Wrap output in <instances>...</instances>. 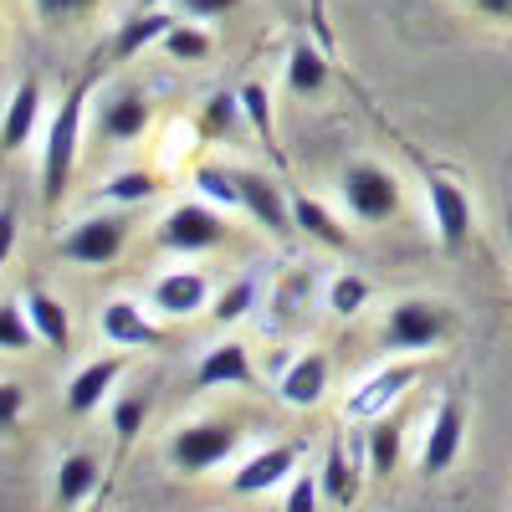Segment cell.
<instances>
[{
	"label": "cell",
	"instance_id": "cell-1",
	"mask_svg": "<svg viewBox=\"0 0 512 512\" xmlns=\"http://www.w3.org/2000/svg\"><path fill=\"white\" fill-rule=\"evenodd\" d=\"M82 88H72L62 98V108L52 113V128H47V144H41V195L47 200H62L67 195V180H72V164H77V139H82Z\"/></svg>",
	"mask_w": 512,
	"mask_h": 512
},
{
	"label": "cell",
	"instance_id": "cell-2",
	"mask_svg": "<svg viewBox=\"0 0 512 512\" xmlns=\"http://www.w3.org/2000/svg\"><path fill=\"white\" fill-rule=\"evenodd\" d=\"M344 205L359 221H390L400 210V180L379 164H349L344 169Z\"/></svg>",
	"mask_w": 512,
	"mask_h": 512
},
{
	"label": "cell",
	"instance_id": "cell-3",
	"mask_svg": "<svg viewBox=\"0 0 512 512\" xmlns=\"http://www.w3.org/2000/svg\"><path fill=\"white\" fill-rule=\"evenodd\" d=\"M446 338V318L441 308L431 303H395L390 318H384V349H395V354H420V349H431Z\"/></svg>",
	"mask_w": 512,
	"mask_h": 512
},
{
	"label": "cell",
	"instance_id": "cell-4",
	"mask_svg": "<svg viewBox=\"0 0 512 512\" xmlns=\"http://www.w3.org/2000/svg\"><path fill=\"white\" fill-rule=\"evenodd\" d=\"M226 236H231L226 221L210 205H180V210H169V216L159 221V246L164 251H210V246H221Z\"/></svg>",
	"mask_w": 512,
	"mask_h": 512
},
{
	"label": "cell",
	"instance_id": "cell-5",
	"mask_svg": "<svg viewBox=\"0 0 512 512\" xmlns=\"http://www.w3.org/2000/svg\"><path fill=\"white\" fill-rule=\"evenodd\" d=\"M128 246V226L118 216H93V221H82L62 236V256L67 262H82V267H108L118 262Z\"/></svg>",
	"mask_w": 512,
	"mask_h": 512
},
{
	"label": "cell",
	"instance_id": "cell-6",
	"mask_svg": "<svg viewBox=\"0 0 512 512\" xmlns=\"http://www.w3.org/2000/svg\"><path fill=\"white\" fill-rule=\"evenodd\" d=\"M236 446L231 425H216V420H200V425H185V431L169 441V461L180 466V472H210L216 461H226Z\"/></svg>",
	"mask_w": 512,
	"mask_h": 512
},
{
	"label": "cell",
	"instance_id": "cell-7",
	"mask_svg": "<svg viewBox=\"0 0 512 512\" xmlns=\"http://www.w3.org/2000/svg\"><path fill=\"white\" fill-rule=\"evenodd\" d=\"M425 195H431V216H436V236L446 251H461L466 236H472V200H466V190L446 175H431V185H425Z\"/></svg>",
	"mask_w": 512,
	"mask_h": 512
},
{
	"label": "cell",
	"instance_id": "cell-8",
	"mask_svg": "<svg viewBox=\"0 0 512 512\" xmlns=\"http://www.w3.org/2000/svg\"><path fill=\"white\" fill-rule=\"evenodd\" d=\"M461 436H466V415L456 400H441L431 431H425V446H420V472L425 477H441L446 466L461 456Z\"/></svg>",
	"mask_w": 512,
	"mask_h": 512
},
{
	"label": "cell",
	"instance_id": "cell-9",
	"mask_svg": "<svg viewBox=\"0 0 512 512\" xmlns=\"http://www.w3.org/2000/svg\"><path fill=\"white\" fill-rule=\"evenodd\" d=\"M415 379H420V369H415V364H390V369H379L374 379H364L359 390H354L349 415H354V420H379V415H390V405L410 390Z\"/></svg>",
	"mask_w": 512,
	"mask_h": 512
},
{
	"label": "cell",
	"instance_id": "cell-10",
	"mask_svg": "<svg viewBox=\"0 0 512 512\" xmlns=\"http://www.w3.org/2000/svg\"><path fill=\"white\" fill-rule=\"evenodd\" d=\"M205 297H210L205 272H169L154 282V308L164 318H195L205 308Z\"/></svg>",
	"mask_w": 512,
	"mask_h": 512
},
{
	"label": "cell",
	"instance_id": "cell-11",
	"mask_svg": "<svg viewBox=\"0 0 512 512\" xmlns=\"http://www.w3.org/2000/svg\"><path fill=\"white\" fill-rule=\"evenodd\" d=\"M118 374H123V359H93L88 369H77V379L67 384V410L82 420V415H93L103 400H108V390L118 384Z\"/></svg>",
	"mask_w": 512,
	"mask_h": 512
},
{
	"label": "cell",
	"instance_id": "cell-12",
	"mask_svg": "<svg viewBox=\"0 0 512 512\" xmlns=\"http://www.w3.org/2000/svg\"><path fill=\"white\" fill-rule=\"evenodd\" d=\"M292 466H297V451H292V446H272V451L251 456V461L241 466V472H236V482H231V492H236V497L272 492L277 482H287V477H292Z\"/></svg>",
	"mask_w": 512,
	"mask_h": 512
},
{
	"label": "cell",
	"instance_id": "cell-13",
	"mask_svg": "<svg viewBox=\"0 0 512 512\" xmlns=\"http://www.w3.org/2000/svg\"><path fill=\"white\" fill-rule=\"evenodd\" d=\"M36 118H41V82L26 77L21 88L11 93V103H6V118H0V154H16L31 139Z\"/></svg>",
	"mask_w": 512,
	"mask_h": 512
},
{
	"label": "cell",
	"instance_id": "cell-14",
	"mask_svg": "<svg viewBox=\"0 0 512 512\" xmlns=\"http://www.w3.org/2000/svg\"><path fill=\"white\" fill-rule=\"evenodd\" d=\"M103 333L113 338V344H123V349H154L159 344V328L139 313V303H128V297H113V303L103 308Z\"/></svg>",
	"mask_w": 512,
	"mask_h": 512
},
{
	"label": "cell",
	"instance_id": "cell-15",
	"mask_svg": "<svg viewBox=\"0 0 512 512\" xmlns=\"http://www.w3.org/2000/svg\"><path fill=\"white\" fill-rule=\"evenodd\" d=\"M328 390V359L323 354H297L287 369H282V400L297 405V410H308L318 405Z\"/></svg>",
	"mask_w": 512,
	"mask_h": 512
},
{
	"label": "cell",
	"instance_id": "cell-16",
	"mask_svg": "<svg viewBox=\"0 0 512 512\" xmlns=\"http://www.w3.org/2000/svg\"><path fill=\"white\" fill-rule=\"evenodd\" d=\"M236 190H241V205L251 210L256 221H262L267 231H287V221H292V205L277 195V185L272 180H262V175H236Z\"/></svg>",
	"mask_w": 512,
	"mask_h": 512
},
{
	"label": "cell",
	"instance_id": "cell-17",
	"mask_svg": "<svg viewBox=\"0 0 512 512\" xmlns=\"http://www.w3.org/2000/svg\"><path fill=\"white\" fill-rule=\"evenodd\" d=\"M195 384H200V390H216V384H251V359H246V349H241V344H216V349L200 359Z\"/></svg>",
	"mask_w": 512,
	"mask_h": 512
},
{
	"label": "cell",
	"instance_id": "cell-18",
	"mask_svg": "<svg viewBox=\"0 0 512 512\" xmlns=\"http://www.w3.org/2000/svg\"><path fill=\"white\" fill-rule=\"evenodd\" d=\"M26 318H31V328H36L41 344H52L57 354H67V344H72V323H67V308L57 303L52 292H31V297H26Z\"/></svg>",
	"mask_w": 512,
	"mask_h": 512
},
{
	"label": "cell",
	"instance_id": "cell-19",
	"mask_svg": "<svg viewBox=\"0 0 512 512\" xmlns=\"http://www.w3.org/2000/svg\"><path fill=\"white\" fill-rule=\"evenodd\" d=\"M98 482H103L98 461H93L88 451H72V456L57 466V502H62V507H77L82 497L98 492Z\"/></svg>",
	"mask_w": 512,
	"mask_h": 512
},
{
	"label": "cell",
	"instance_id": "cell-20",
	"mask_svg": "<svg viewBox=\"0 0 512 512\" xmlns=\"http://www.w3.org/2000/svg\"><path fill=\"white\" fill-rule=\"evenodd\" d=\"M98 123H103V134H108V139H139L144 128H149V103L134 98V93L108 98L103 113H98Z\"/></svg>",
	"mask_w": 512,
	"mask_h": 512
},
{
	"label": "cell",
	"instance_id": "cell-21",
	"mask_svg": "<svg viewBox=\"0 0 512 512\" xmlns=\"http://www.w3.org/2000/svg\"><path fill=\"white\" fill-rule=\"evenodd\" d=\"M175 26V16H164V11H144V16H134L118 36H113V57L118 62H128V57H139L149 41H164V31Z\"/></svg>",
	"mask_w": 512,
	"mask_h": 512
},
{
	"label": "cell",
	"instance_id": "cell-22",
	"mask_svg": "<svg viewBox=\"0 0 512 512\" xmlns=\"http://www.w3.org/2000/svg\"><path fill=\"white\" fill-rule=\"evenodd\" d=\"M292 221H297V231H308V236L323 241V246H344V241H349V231L338 226L318 200H308V195H297V200H292Z\"/></svg>",
	"mask_w": 512,
	"mask_h": 512
},
{
	"label": "cell",
	"instance_id": "cell-23",
	"mask_svg": "<svg viewBox=\"0 0 512 512\" xmlns=\"http://www.w3.org/2000/svg\"><path fill=\"white\" fill-rule=\"evenodd\" d=\"M287 88L292 93H323L328 88V62H323V52H313V47H292V57H287Z\"/></svg>",
	"mask_w": 512,
	"mask_h": 512
},
{
	"label": "cell",
	"instance_id": "cell-24",
	"mask_svg": "<svg viewBox=\"0 0 512 512\" xmlns=\"http://www.w3.org/2000/svg\"><path fill=\"white\" fill-rule=\"evenodd\" d=\"M364 446H369V472L390 477L395 461H400V420H374V431H369Z\"/></svg>",
	"mask_w": 512,
	"mask_h": 512
},
{
	"label": "cell",
	"instance_id": "cell-25",
	"mask_svg": "<svg viewBox=\"0 0 512 512\" xmlns=\"http://www.w3.org/2000/svg\"><path fill=\"white\" fill-rule=\"evenodd\" d=\"M318 482H323V492H328L333 502H354L359 487H354V466H349L344 446H333V451H328V466H323V477H318Z\"/></svg>",
	"mask_w": 512,
	"mask_h": 512
},
{
	"label": "cell",
	"instance_id": "cell-26",
	"mask_svg": "<svg viewBox=\"0 0 512 512\" xmlns=\"http://www.w3.org/2000/svg\"><path fill=\"white\" fill-rule=\"evenodd\" d=\"M364 303H369V282H364V277H354V272L333 277V287H328V308H333L338 318H354Z\"/></svg>",
	"mask_w": 512,
	"mask_h": 512
},
{
	"label": "cell",
	"instance_id": "cell-27",
	"mask_svg": "<svg viewBox=\"0 0 512 512\" xmlns=\"http://www.w3.org/2000/svg\"><path fill=\"white\" fill-rule=\"evenodd\" d=\"M159 47H164L169 57H180V62H200V57H210V36L195 31V26H169Z\"/></svg>",
	"mask_w": 512,
	"mask_h": 512
},
{
	"label": "cell",
	"instance_id": "cell-28",
	"mask_svg": "<svg viewBox=\"0 0 512 512\" xmlns=\"http://www.w3.org/2000/svg\"><path fill=\"white\" fill-rule=\"evenodd\" d=\"M36 344V328H31V318H26V308H16V303H0V349H31Z\"/></svg>",
	"mask_w": 512,
	"mask_h": 512
},
{
	"label": "cell",
	"instance_id": "cell-29",
	"mask_svg": "<svg viewBox=\"0 0 512 512\" xmlns=\"http://www.w3.org/2000/svg\"><path fill=\"white\" fill-rule=\"evenodd\" d=\"M236 98H241V113L256 123V134H262V144L272 149V98H267V88H262V82H246V88H241Z\"/></svg>",
	"mask_w": 512,
	"mask_h": 512
},
{
	"label": "cell",
	"instance_id": "cell-30",
	"mask_svg": "<svg viewBox=\"0 0 512 512\" xmlns=\"http://www.w3.org/2000/svg\"><path fill=\"white\" fill-rule=\"evenodd\" d=\"M251 303H256V282H251V277H236V282L216 297V318H221V323H236V318L251 313Z\"/></svg>",
	"mask_w": 512,
	"mask_h": 512
},
{
	"label": "cell",
	"instance_id": "cell-31",
	"mask_svg": "<svg viewBox=\"0 0 512 512\" xmlns=\"http://www.w3.org/2000/svg\"><path fill=\"white\" fill-rule=\"evenodd\" d=\"M108 200H118V205H139V200H149L154 195V175H144V169H128V175H118V180H108V190H103Z\"/></svg>",
	"mask_w": 512,
	"mask_h": 512
},
{
	"label": "cell",
	"instance_id": "cell-32",
	"mask_svg": "<svg viewBox=\"0 0 512 512\" xmlns=\"http://www.w3.org/2000/svg\"><path fill=\"white\" fill-rule=\"evenodd\" d=\"M195 185H200V195H210L216 205H241L236 175H226V169H216V164H205L200 175H195Z\"/></svg>",
	"mask_w": 512,
	"mask_h": 512
},
{
	"label": "cell",
	"instance_id": "cell-33",
	"mask_svg": "<svg viewBox=\"0 0 512 512\" xmlns=\"http://www.w3.org/2000/svg\"><path fill=\"white\" fill-rule=\"evenodd\" d=\"M144 415H149V405H144L139 395L118 400V405H113V431H118V441H134V436L144 431Z\"/></svg>",
	"mask_w": 512,
	"mask_h": 512
},
{
	"label": "cell",
	"instance_id": "cell-34",
	"mask_svg": "<svg viewBox=\"0 0 512 512\" xmlns=\"http://www.w3.org/2000/svg\"><path fill=\"white\" fill-rule=\"evenodd\" d=\"M318 477H297L292 487H287V512H318Z\"/></svg>",
	"mask_w": 512,
	"mask_h": 512
},
{
	"label": "cell",
	"instance_id": "cell-35",
	"mask_svg": "<svg viewBox=\"0 0 512 512\" xmlns=\"http://www.w3.org/2000/svg\"><path fill=\"white\" fill-rule=\"evenodd\" d=\"M21 410H26L21 384H6V379H0V431H11V425L21 420Z\"/></svg>",
	"mask_w": 512,
	"mask_h": 512
},
{
	"label": "cell",
	"instance_id": "cell-36",
	"mask_svg": "<svg viewBox=\"0 0 512 512\" xmlns=\"http://www.w3.org/2000/svg\"><path fill=\"white\" fill-rule=\"evenodd\" d=\"M236 108H241V98H210L205 103V123L216 128V134H226V128L236 123Z\"/></svg>",
	"mask_w": 512,
	"mask_h": 512
},
{
	"label": "cell",
	"instance_id": "cell-37",
	"mask_svg": "<svg viewBox=\"0 0 512 512\" xmlns=\"http://www.w3.org/2000/svg\"><path fill=\"white\" fill-rule=\"evenodd\" d=\"M98 0H36V11L47 16V21H67V16H82V11H93Z\"/></svg>",
	"mask_w": 512,
	"mask_h": 512
},
{
	"label": "cell",
	"instance_id": "cell-38",
	"mask_svg": "<svg viewBox=\"0 0 512 512\" xmlns=\"http://www.w3.org/2000/svg\"><path fill=\"white\" fill-rule=\"evenodd\" d=\"M16 231H21L16 210H0V267H6V262H11V251H16Z\"/></svg>",
	"mask_w": 512,
	"mask_h": 512
},
{
	"label": "cell",
	"instance_id": "cell-39",
	"mask_svg": "<svg viewBox=\"0 0 512 512\" xmlns=\"http://www.w3.org/2000/svg\"><path fill=\"white\" fill-rule=\"evenodd\" d=\"M241 0H180V11L185 16H226V11H236Z\"/></svg>",
	"mask_w": 512,
	"mask_h": 512
},
{
	"label": "cell",
	"instance_id": "cell-40",
	"mask_svg": "<svg viewBox=\"0 0 512 512\" xmlns=\"http://www.w3.org/2000/svg\"><path fill=\"white\" fill-rule=\"evenodd\" d=\"M477 11H487V16H512V0H472Z\"/></svg>",
	"mask_w": 512,
	"mask_h": 512
},
{
	"label": "cell",
	"instance_id": "cell-41",
	"mask_svg": "<svg viewBox=\"0 0 512 512\" xmlns=\"http://www.w3.org/2000/svg\"><path fill=\"white\" fill-rule=\"evenodd\" d=\"M144 6H149V11H159V6H164V0H144Z\"/></svg>",
	"mask_w": 512,
	"mask_h": 512
}]
</instances>
